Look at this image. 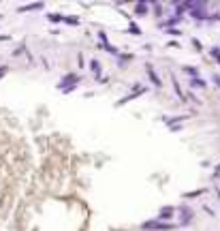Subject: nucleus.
Listing matches in <instances>:
<instances>
[{
	"instance_id": "nucleus-1",
	"label": "nucleus",
	"mask_w": 220,
	"mask_h": 231,
	"mask_svg": "<svg viewBox=\"0 0 220 231\" xmlns=\"http://www.w3.org/2000/svg\"><path fill=\"white\" fill-rule=\"evenodd\" d=\"M173 227H175V225H171V223H160V220H147V223L141 225L143 231H169V229H173Z\"/></svg>"
},
{
	"instance_id": "nucleus-5",
	"label": "nucleus",
	"mask_w": 220,
	"mask_h": 231,
	"mask_svg": "<svg viewBox=\"0 0 220 231\" xmlns=\"http://www.w3.org/2000/svg\"><path fill=\"white\" fill-rule=\"evenodd\" d=\"M216 84H218V86H220V77H216Z\"/></svg>"
},
{
	"instance_id": "nucleus-2",
	"label": "nucleus",
	"mask_w": 220,
	"mask_h": 231,
	"mask_svg": "<svg viewBox=\"0 0 220 231\" xmlns=\"http://www.w3.org/2000/svg\"><path fill=\"white\" fill-rule=\"evenodd\" d=\"M146 71H147V75H150V81H152L154 86H160V79H158V75H156L154 71H152V66H150V64L146 66Z\"/></svg>"
},
{
	"instance_id": "nucleus-4",
	"label": "nucleus",
	"mask_w": 220,
	"mask_h": 231,
	"mask_svg": "<svg viewBox=\"0 0 220 231\" xmlns=\"http://www.w3.org/2000/svg\"><path fill=\"white\" fill-rule=\"evenodd\" d=\"M137 13L143 15V13H146V4H137Z\"/></svg>"
},
{
	"instance_id": "nucleus-3",
	"label": "nucleus",
	"mask_w": 220,
	"mask_h": 231,
	"mask_svg": "<svg viewBox=\"0 0 220 231\" xmlns=\"http://www.w3.org/2000/svg\"><path fill=\"white\" fill-rule=\"evenodd\" d=\"M171 216H173V207H165V210L160 212L158 218H171Z\"/></svg>"
}]
</instances>
